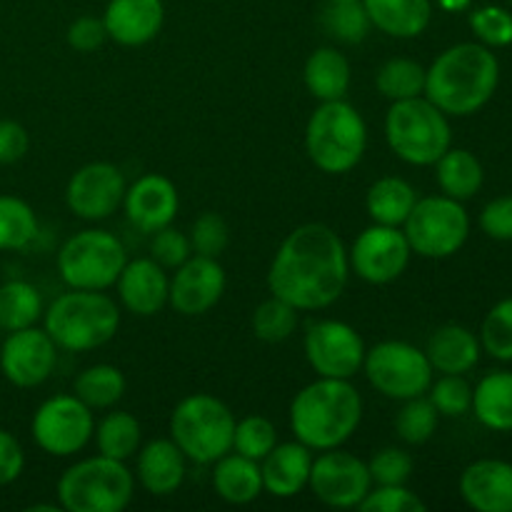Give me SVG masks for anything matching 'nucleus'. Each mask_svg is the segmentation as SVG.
Here are the masks:
<instances>
[{
    "label": "nucleus",
    "instance_id": "obj_9",
    "mask_svg": "<svg viewBox=\"0 0 512 512\" xmlns=\"http://www.w3.org/2000/svg\"><path fill=\"white\" fill-rule=\"evenodd\" d=\"M128 263L123 243L108 230H80L63 243L58 273L68 288L108 290Z\"/></svg>",
    "mask_w": 512,
    "mask_h": 512
},
{
    "label": "nucleus",
    "instance_id": "obj_41",
    "mask_svg": "<svg viewBox=\"0 0 512 512\" xmlns=\"http://www.w3.org/2000/svg\"><path fill=\"white\" fill-rule=\"evenodd\" d=\"M485 350L498 360H512V298L495 305L480 330Z\"/></svg>",
    "mask_w": 512,
    "mask_h": 512
},
{
    "label": "nucleus",
    "instance_id": "obj_31",
    "mask_svg": "<svg viewBox=\"0 0 512 512\" xmlns=\"http://www.w3.org/2000/svg\"><path fill=\"white\" fill-rule=\"evenodd\" d=\"M473 410L480 423L490 430H512V373L498 370L480 380L473 390Z\"/></svg>",
    "mask_w": 512,
    "mask_h": 512
},
{
    "label": "nucleus",
    "instance_id": "obj_1",
    "mask_svg": "<svg viewBox=\"0 0 512 512\" xmlns=\"http://www.w3.org/2000/svg\"><path fill=\"white\" fill-rule=\"evenodd\" d=\"M350 258L343 240L323 223H305L280 243L268 288L298 310H323L343 295Z\"/></svg>",
    "mask_w": 512,
    "mask_h": 512
},
{
    "label": "nucleus",
    "instance_id": "obj_26",
    "mask_svg": "<svg viewBox=\"0 0 512 512\" xmlns=\"http://www.w3.org/2000/svg\"><path fill=\"white\" fill-rule=\"evenodd\" d=\"M425 355L438 373L463 375L478 365L480 343L463 325H443L430 335Z\"/></svg>",
    "mask_w": 512,
    "mask_h": 512
},
{
    "label": "nucleus",
    "instance_id": "obj_38",
    "mask_svg": "<svg viewBox=\"0 0 512 512\" xmlns=\"http://www.w3.org/2000/svg\"><path fill=\"white\" fill-rule=\"evenodd\" d=\"M403 403L405 405L400 408L398 418H395V433H398V438L405 440L408 445L428 443L435 435V430H438L440 413L425 395L403 400Z\"/></svg>",
    "mask_w": 512,
    "mask_h": 512
},
{
    "label": "nucleus",
    "instance_id": "obj_23",
    "mask_svg": "<svg viewBox=\"0 0 512 512\" xmlns=\"http://www.w3.org/2000/svg\"><path fill=\"white\" fill-rule=\"evenodd\" d=\"M310 468H313V453L308 445L283 443L275 445L263 458V490L275 498H295L308 485Z\"/></svg>",
    "mask_w": 512,
    "mask_h": 512
},
{
    "label": "nucleus",
    "instance_id": "obj_34",
    "mask_svg": "<svg viewBox=\"0 0 512 512\" xmlns=\"http://www.w3.org/2000/svg\"><path fill=\"white\" fill-rule=\"evenodd\" d=\"M95 443L100 455L113 460H130L140 448V423L130 413H108L95 428Z\"/></svg>",
    "mask_w": 512,
    "mask_h": 512
},
{
    "label": "nucleus",
    "instance_id": "obj_6",
    "mask_svg": "<svg viewBox=\"0 0 512 512\" xmlns=\"http://www.w3.org/2000/svg\"><path fill=\"white\" fill-rule=\"evenodd\" d=\"M385 140L410 165H435L453 143L448 115L428 98L395 100L385 115Z\"/></svg>",
    "mask_w": 512,
    "mask_h": 512
},
{
    "label": "nucleus",
    "instance_id": "obj_35",
    "mask_svg": "<svg viewBox=\"0 0 512 512\" xmlns=\"http://www.w3.org/2000/svg\"><path fill=\"white\" fill-rule=\"evenodd\" d=\"M323 30L335 38L338 43L345 45H358L368 38L370 23L368 10H365L363 0H348V3H328L320 15Z\"/></svg>",
    "mask_w": 512,
    "mask_h": 512
},
{
    "label": "nucleus",
    "instance_id": "obj_40",
    "mask_svg": "<svg viewBox=\"0 0 512 512\" xmlns=\"http://www.w3.org/2000/svg\"><path fill=\"white\" fill-rule=\"evenodd\" d=\"M275 445H278V430L263 415H248L240 423H235V453L245 455L250 460H263Z\"/></svg>",
    "mask_w": 512,
    "mask_h": 512
},
{
    "label": "nucleus",
    "instance_id": "obj_50",
    "mask_svg": "<svg viewBox=\"0 0 512 512\" xmlns=\"http://www.w3.org/2000/svg\"><path fill=\"white\" fill-rule=\"evenodd\" d=\"M30 148V135L15 120H0V165H13L25 158Z\"/></svg>",
    "mask_w": 512,
    "mask_h": 512
},
{
    "label": "nucleus",
    "instance_id": "obj_19",
    "mask_svg": "<svg viewBox=\"0 0 512 512\" xmlns=\"http://www.w3.org/2000/svg\"><path fill=\"white\" fill-rule=\"evenodd\" d=\"M123 208L135 228H140L143 233H155L165 225H173L180 208L178 188L165 175H143L125 190Z\"/></svg>",
    "mask_w": 512,
    "mask_h": 512
},
{
    "label": "nucleus",
    "instance_id": "obj_46",
    "mask_svg": "<svg viewBox=\"0 0 512 512\" xmlns=\"http://www.w3.org/2000/svg\"><path fill=\"white\" fill-rule=\"evenodd\" d=\"M413 458L408 450L383 448L368 463L370 478L378 485H405L413 475Z\"/></svg>",
    "mask_w": 512,
    "mask_h": 512
},
{
    "label": "nucleus",
    "instance_id": "obj_21",
    "mask_svg": "<svg viewBox=\"0 0 512 512\" xmlns=\"http://www.w3.org/2000/svg\"><path fill=\"white\" fill-rule=\"evenodd\" d=\"M165 20L163 0H110L103 23L115 43L138 48L160 33Z\"/></svg>",
    "mask_w": 512,
    "mask_h": 512
},
{
    "label": "nucleus",
    "instance_id": "obj_4",
    "mask_svg": "<svg viewBox=\"0 0 512 512\" xmlns=\"http://www.w3.org/2000/svg\"><path fill=\"white\" fill-rule=\"evenodd\" d=\"M120 328V310L103 290H75L58 295L45 310V333L58 348L85 353L110 343Z\"/></svg>",
    "mask_w": 512,
    "mask_h": 512
},
{
    "label": "nucleus",
    "instance_id": "obj_37",
    "mask_svg": "<svg viewBox=\"0 0 512 512\" xmlns=\"http://www.w3.org/2000/svg\"><path fill=\"white\" fill-rule=\"evenodd\" d=\"M375 88L388 100H408L425 93V68L410 58H393L375 75Z\"/></svg>",
    "mask_w": 512,
    "mask_h": 512
},
{
    "label": "nucleus",
    "instance_id": "obj_49",
    "mask_svg": "<svg viewBox=\"0 0 512 512\" xmlns=\"http://www.w3.org/2000/svg\"><path fill=\"white\" fill-rule=\"evenodd\" d=\"M480 228L495 240H512V195L490 200L480 213Z\"/></svg>",
    "mask_w": 512,
    "mask_h": 512
},
{
    "label": "nucleus",
    "instance_id": "obj_13",
    "mask_svg": "<svg viewBox=\"0 0 512 512\" xmlns=\"http://www.w3.org/2000/svg\"><path fill=\"white\" fill-rule=\"evenodd\" d=\"M305 358L320 378L350 380L365 360V343L353 325L343 320H318L303 340Z\"/></svg>",
    "mask_w": 512,
    "mask_h": 512
},
{
    "label": "nucleus",
    "instance_id": "obj_14",
    "mask_svg": "<svg viewBox=\"0 0 512 512\" xmlns=\"http://www.w3.org/2000/svg\"><path fill=\"white\" fill-rule=\"evenodd\" d=\"M308 485L315 498L330 508H358L373 488V478L368 463L353 453L333 448L323 450L320 458H313Z\"/></svg>",
    "mask_w": 512,
    "mask_h": 512
},
{
    "label": "nucleus",
    "instance_id": "obj_39",
    "mask_svg": "<svg viewBox=\"0 0 512 512\" xmlns=\"http://www.w3.org/2000/svg\"><path fill=\"white\" fill-rule=\"evenodd\" d=\"M295 325H298V308L275 295L260 303L253 313V333L263 343H283L295 333Z\"/></svg>",
    "mask_w": 512,
    "mask_h": 512
},
{
    "label": "nucleus",
    "instance_id": "obj_3",
    "mask_svg": "<svg viewBox=\"0 0 512 512\" xmlns=\"http://www.w3.org/2000/svg\"><path fill=\"white\" fill-rule=\"evenodd\" d=\"M363 420V398L350 380L320 378L290 405V428L310 450L340 448Z\"/></svg>",
    "mask_w": 512,
    "mask_h": 512
},
{
    "label": "nucleus",
    "instance_id": "obj_12",
    "mask_svg": "<svg viewBox=\"0 0 512 512\" xmlns=\"http://www.w3.org/2000/svg\"><path fill=\"white\" fill-rule=\"evenodd\" d=\"M33 440L43 453L68 458L80 453L95 433L93 410L75 395L48 398L33 415Z\"/></svg>",
    "mask_w": 512,
    "mask_h": 512
},
{
    "label": "nucleus",
    "instance_id": "obj_24",
    "mask_svg": "<svg viewBox=\"0 0 512 512\" xmlns=\"http://www.w3.org/2000/svg\"><path fill=\"white\" fill-rule=\"evenodd\" d=\"M140 485L153 495H170L185 480V453L170 440H153L138 453L135 465Z\"/></svg>",
    "mask_w": 512,
    "mask_h": 512
},
{
    "label": "nucleus",
    "instance_id": "obj_30",
    "mask_svg": "<svg viewBox=\"0 0 512 512\" xmlns=\"http://www.w3.org/2000/svg\"><path fill=\"white\" fill-rule=\"evenodd\" d=\"M435 175H438V185L448 198L455 200H470L480 193L483 188V165L475 158L470 150L463 148H448L440 160L435 163Z\"/></svg>",
    "mask_w": 512,
    "mask_h": 512
},
{
    "label": "nucleus",
    "instance_id": "obj_45",
    "mask_svg": "<svg viewBox=\"0 0 512 512\" xmlns=\"http://www.w3.org/2000/svg\"><path fill=\"white\" fill-rule=\"evenodd\" d=\"M358 508L363 512H425L428 505L405 485H378L375 490L370 488Z\"/></svg>",
    "mask_w": 512,
    "mask_h": 512
},
{
    "label": "nucleus",
    "instance_id": "obj_5",
    "mask_svg": "<svg viewBox=\"0 0 512 512\" xmlns=\"http://www.w3.org/2000/svg\"><path fill=\"white\" fill-rule=\"evenodd\" d=\"M368 148V125L363 115L343 100H328L310 115L305 128V150L315 168L343 175L363 160Z\"/></svg>",
    "mask_w": 512,
    "mask_h": 512
},
{
    "label": "nucleus",
    "instance_id": "obj_43",
    "mask_svg": "<svg viewBox=\"0 0 512 512\" xmlns=\"http://www.w3.org/2000/svg\"><path fill=\"white\" fill-rule=\"evenodd\" d=\"M430 403L445 418H460L473 408V388L463 375H443L435 385H430Z\"/></svg>",
    "mask_w": 512,
    "mask_h": 512
},
{
    "label": "nucleus",
    "instance_id": "obj_51",
    "mask_svg": "<svg viewBox=\"0 0 512 512\" xmlns=\"http://www.w3.org/2000/svg\"><path fill=\"white\" fill-rule=\"evenodd\" d=\"M25 468V453L15 435L0 428V488L15 483Z\"/></svg>",
    "mask_w": 512,
    "mask_h": 512
},
{
    "label": "nucleus",
    "instance_id": "obj_11",
    "mask_svg": "<svg viewBox=\"0 0 512 512\" xmlns=\"http://www.w3.org/2000/svg\"><path fill=\"white\" fill-rule=\"evenodd\" d=\"M365 375L380 395L393 400H410L425 395L433 385V365L425 350L403 340H385L365 350Z\"/></svg>",
    "mask_w": 512,
    "mask_h": 512
},
{
    "label": "nucleus",
    "instance_id": "obj_27",
    "mask_svg": "<svg viewBox=\"0 0 512 512\" xmlns=\"http://www.w3.org/2000/svg\"><path fill=\"white\" fill-rule=\"evenodd\" d=\"M213 488L225 503L248 505L263 493V473L258 460H250L240 453H228L215 460Z\"/></svg>",
    "mask_w": 512,
    "mask_h": 512
},
{
    "label": "nucleus",
    "instance_id": "obj_28",
    "mask_svg": "<svg viewBox=\"0 0 512 512\" xmlns=\"http://www.w3.org/2000/svg\"><path fill=\"white\" fill-rule=\"evenodd\" d=\"M305 88L320 103L328 100H343L350 90V63L343 53L335 48H320L305 60Z\"/></svg>",
    "mask_w": 512,
    "mask_h": 512
},
{
    "label": "nucleus",
    "instance_id": "obj_15",
    "mask_svg": "<svg viewBox=\"0 0 512 512\" xmlns=\"http://www.w3.org/2000/svg\"><path fill=\"white\" fill-rule=\"evenodd\" d=\"M410 255H413V250H410L403 230L375 223L355 238L348 258L350 268L365 283L388 285L405 273Z\"/></svg>",
    "mask_w": 512,
    "mask_h": 512
},
{
    "label": "nucleus",
    "instance_id": "obj_53",
    "mask_svg": "<svg viewBox=\"0 0 512 512\" xmlns=\"http://www.w3.org/2000/svg\"><path fill=\"white\" fill-rule=\"evenodd\" d=\"M325 3H348V0H325Z\"/></svg>",
    "mask_w": 512,
    "mask_h": 512
},
{
    "label": "nucleus",
    "instance_id": "obj_22",
    "mask_svg": "<svg viewBox=\"0 0 512 512\" xmlns=\"http://www.w3.org/2000/svg\"><path fill=\"white\" fill-rule=\"evenodd\" d=\"M460 495L478 512H512V465L478 460L460 478Z\"/></svg>",
    "mask_w": 512,
    "mask_h": 512
},
{
    "label": "nucleus",
    "instance_id": "obj_52",
    "mask_svg": "<svg viewBox=\"0 0 512 512\" xmlns=\"http://www.w3.org/2000/svg\"><path fill=\"white\" fill-rule=\"evenodd\" d=\"M435 3L443 10H448V13H460V10H468L473 0H435Z\"/></svg>",
    "mask_w": 512,
    "mask_h": 512
},
{
    "label": "nucleus",
    "instance_id": "obj_36",
    "mask_svg": "<svg viewBox=\"0 0 512 512\" xmlns=\"http://www.w3.org/2000/svg\"><path fill=\"white\" fill-rule=\"evenodd\" d=\"M38 235L35 210L15 195H0V250H25Z\"/></svg>",
    "mask_w": 512,
    "mask_h": 512
},
{
    "label": "nucleus",
    "instance_id": "obj_44",
    "mask_svg": "<svg viewBox=\"0 0 512 512\" xmlns=\"http://www.w3.org/2000/svg\"><path fill=\"white\" fill-rule=\"evenodd\" d=\"M470 28L488 48H505L512 43V15L498 5H485L470 15Z\"/></svg>",
    "mask_w": 512,
    "mask_h": 512
},
{
    "label": "nucleus",
    "instance_id": "obj_2",
    "mask_svg": "<svg viewBox=\"0 0 512 512\" xmlns=\"http://www.w3.org/2000/svg\"><path fill=\"white\" fill-rule=\"evenodd\" d=\"M500 65L488 45L460 43L425 70V98L445 115H473L495 95Z\"/></svg>",
    "mask_w": 512,
    "mask_h": 512
},
{
    "label": "nucleus",
    "instance_id": "obj_29",
    "mask_svg": "<svg viewBox=\"0 0 512 512\" xmlns=\"http://www.w3.org/2000/svg\"><path fill=\"white\" fill-rule=\"evenodd\" d=\"M415 203H418V195L413 185L395 175L375 180L365 195V208L373 223L393 225V228H400L408 220Z\"/></svg>",
    "mask_w": 512,
    "mask_h": 512
},
{
    "label": "nucleus",
    "instance_id": "obj_25",
    "mask_svg": "<svg viewBox=\"0 0 512 512\" xmlns=\"http://www.w3.org/2000/svg\"><path fill=\"white\" fill-rule=\"evenodd\" d=\"M368 18L390 38H418L433 18V0H363Z\"/></svg>",
    "mask_w": 512,
    "mask_h": 512
},
{
    "label": "nucleus",
    "instance_id": "obj_32",
    "mask_svg": "<svg viewBox=\"0 0 512 512\" xmlns=\"http://www.w3.org/2000/svg\"><path fill=\"white\" fill-rule=\"evenodd\" d=\"M43 315V298L38 288L25 280H8L0 285V330L13 333L35 325Z\"/></svg>",
    "mask_w": 512,
    "mask_h": 512
},
{
    "label": "nucleus",
    "instance_id": "obj_18",
    "mask_svg": "<svg viewBox=\"0 0 512 512\" xmlns=\"http://www.w3.org/2000/svg\"><path fill=\"white\" fill-rule=\"evenodd\" d=\"M225 293V270L218 258L190 255L183 265L175 268L170 280L168 303L180 315H203L220 303Z\"/></svg>",
    "mask_w": 512,
    "mask_h": 512
},
{
    "label": "nucleus",
    "instance_id": "obj_10",
    "mask_svg": "<svg viewBox=\"0 0 512 512\" xmlns=\"http://www.w3.org/2000/svg\"><path fill=\"white\" fill-rule=\"evenodd\" d=\"M410 250L420 258H450L465 245L470 233V218L460 200L448 195H433L413 205L403 223Z\"/></svg>",
    "mask_w": 512,
    "mask_h": 512
},
{
    "label": "nucleus",
    "instance_id": "obj_16",
    "mask_svg": "<svg viewBox=\"0 0 512 512\" xmlns=\"http://www.w3.org/2000/svg\"><path fill=\"white\" fill-rule=\"evenodd\" d=\"M58 360V345L45 328L13 330L0 348V370L15 388H38L50 378Z\"/></svg>",
    "mask_w": 512,
    "mask_h": 512
},
{
    "label": "nucleus",
    "instance_id": "obj_42",
    "mask_svg": "<svg viewBox=\"0 0 512 512\" xmlns=\"http://www.w3.org/2000/svg\"><path fill=\"white\" fill-rule=\"evenodd\" d=\"M190 248L195 255L220 258L230 243V228L220 213H203L190 228Z\"/></svg>",
    "mask_w": 512,
    "mask_h": 512
},
{
    "label": "nucleus",
    "instance_id": "obj_20",
    "mask_svg": "<svg viewBox=\"0 0 512 512\" xmlns=\"http://www.w3.org/2000/svg\"><path fill=\"white\" fill-rule=\"evenodd\" d=\"M115 285H118L120 303L135 315L150 318L168 305L170 278L165 275L163 265L155 263L153 258H138L125 263Z\"/></svg>",
    "mask_w": 512,
    "mask_h": 512
},
{
    "label": "nucleus",
    "instance_id": "obj_7",
    "mask_svg": "<svg viewBox=\"0 0 512 512\" xmlns=\"http://www.w3.org/2000/svg\"><path fill=\"white\" fill-rule=\"evenodd\" d=\"M170 435L185 458L210 465L233 450L235 418L223 400L195 393L175 405L170 415Z\"/></svg>",
    "mask_w": 512,
    "mask_h": 512
},
{
    "label": "nucleus",
    "instance_id": "obj_47",
    "mask_svg": "<svg viewBox=\"0 0 512 512\" xmlns=\"http://www.w3.org/2000/svg\"><path fill=\"white\" fill-rule=\"evenodd\" d=\"M155 238L150 243V253H153V260L163 268H178L185 260L193 255V248H190V238L183 233V230L173 228V225H165V228L155 230Z\"/></svg>",
    "mask_w": 512,
    "mask_h": 512
},
{
    "label": "nucleus",
    "instance_id": "obj_8",
    "mask_svg": "<svg viewBox=\"0 0 512 512\" xmlns=\"http://www.w3.org/2000/svg\"><path fill=\"white\" fill-rule=\"evenodd\" d=\"M135 478L123 460L95 458L70 465L58 480L60 508L68 512H120L130 505Z\"/></svg>",
    "mask_w": 512,
    "mask_h": 512
},
{
    "label": "nucleus",
    "instance_id": "obj_54",
    "mask_svg": "<svg viewBox=\"0 0 512 512\" xmlns=\"http://www.w3.org/2000/svg\"><path fill=\"white\" fill-rule=\"evenodd\" d=\"M508 3H512V0H508Z\"/></svg>",
    "mask_w": 512,
    "mask_h": 512
},
{
    "label": "nucleus",
    "instance_id": "obj_33",
    "mask_svg": "<svg viewBox=\"0 0 512 512\" xmlns=\"http://www.w3.org/2000/svg\"><path fill=\"white\" fill-rule=\"evenodd\" d=\"M75 398L83 400L90 410L113 408L125 395V375L115 365H93L75 378Z\"/></svg>",
    "mask_w": 512,
    "mask_h": 512
},
{
    "label": "nucleus",
    "instance_id": "obj_17",
    "mask_svg": "<svg viewBox=\"0 0 512 512\" xmlns=\"http://www.w3.org/2000/svg\"><path fill=\"white\" fill-rule=\"evenodd\" d=\"M125 190L123 173L113 163H88L68 180L65 203L78 218L105 220L123 205Z\"/></svg>",
    "mask_w": 512,
    "mask_h": 512
},
{
    "label": "nucleus",
    "instance_id": "obj_48",
    "mask_svg": "<svg viewBox=\"0 0 512 512\" xmlns=\"http://www.w3.org/2000/svg\"><path fill=\"white\" fill-rule=\"evenodd\" d=\"M105 40H108V30H105L103 18L83 15L68 28V45L78 53H93Z\"/></svg>",
    "mask_w": 512,
    "mask_h": 512
}]
</instances>
